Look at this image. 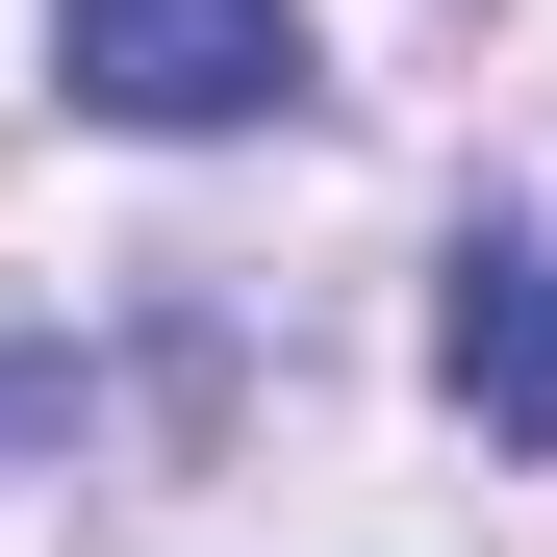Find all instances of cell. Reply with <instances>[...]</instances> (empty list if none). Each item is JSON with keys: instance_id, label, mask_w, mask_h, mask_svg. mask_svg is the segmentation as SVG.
<instances>
[{"instance_id": "1", "label": "cell", "mask_w": 557, "mask_h": 557, "mask_svg": "<svg viewBox=\"0 0 557 557\" xmlns=\"http://www.w3.org/2000/svg\"><path fill=\"white\" fill-rule=\"evenodd\" d=\"M51 76L102 127H177V152H203V127H278V102H305V0H51Z\"/></svg>"}, {"instance_id": "2", "label": "cell", "mask_w": 557, "mask_h": 557, "mask_svg": "<svg viewBox=\"0 0 557 557\" xmlns=\"http://www.w3.org/2000/svg\"><path fill=\"white\" fill-rule=\"evenodd\" d=\"M431 355H456V406H482V431H532V456H557V228H456Z\"/></svg>"}]
</instances>
